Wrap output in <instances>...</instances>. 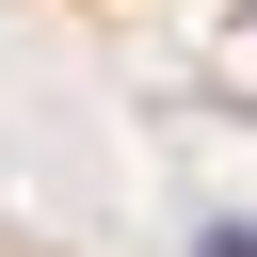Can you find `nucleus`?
<instances>
[{"label":"nucleus","mask_w":257,"mask_h":257,"mask_svg":"<svg viewBox=\"0 0 257 257\" xmlns=\"http://www.w3.org/2000/svg\"><path fill=\"white\" fill-rule=\"evenodd\" d=\"M0 257H32V241H16V225H0Z\"/></svg>","instance_id":"nucleus-1"}]
</instances>
